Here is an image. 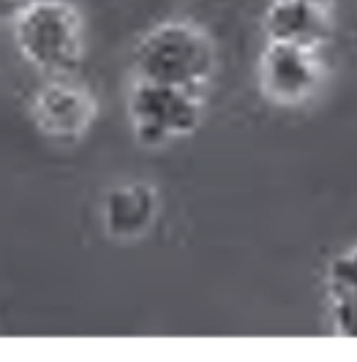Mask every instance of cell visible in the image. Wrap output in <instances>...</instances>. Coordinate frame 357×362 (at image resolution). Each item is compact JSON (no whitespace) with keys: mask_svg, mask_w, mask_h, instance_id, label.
Wrapping results in <instances>:
<instances>
[{"mask_svg":"<svg viewBox=\"0 0 357 362\" xmlns=\"http://www.w3.org/2000/svg\"><path fill=\"white\" fill-rule=\"evenodd\" d=\"M134 79L199 90L213 79L218 52L213 38L186 19L161 22L147 30L131 54Z\"/></svg>","mask_w":357,"mask_h":362,"instance_id":"1","label":"cell"},{"mask_svg":"<svg viewBox=\"0 0 357 362\" xmlns=\"http://www.w3.org/2000/svg\"><path fill=\"white\" fill-rule=\"evenodd\" d=\"M19 54L47 76H72L85 54V25L69 0H41L14 25Z\"/></svg>","mask_w":357,"mask_h":362,"instance_id":"2","label":"cell"},{"mask_svg":"<svg viewBox=\"0 0 357 362\" xmlns=\"http://www.w3.org/2000/svg\"><path fill=\"white\" fill-rule=\"evenodd\" d=\"M202 98L197 90L134 79L128 93V120L134 139L144 147H161L194 134L202 123Z\"/></svg>","mask_w":357,"mask_h":362,"instance_id":"3","label":"cell"},{"mask_svg":"<svg viewBox=\"0 0 357 362\" xmlns=\"http://www.w3.org/2000/svg\"><path fill=\"white\" fill-rule=\"evenodd\" d=\"M96 98L88 88L69 76H50L30 98L33 126L55 142H76L90 131L96 120Z\"/></svg>","mask_w":357,"mask_h":362,"instance_id":"4","label":"cell"},{"mask_svg":"<svg viewBox=\"0 0 357 362\" xmlns=\"http://www.w3.org/2000/svg\"><path fill=\"white\" fill-rule=\"evenodd\" d=\"M322 66L317 49L268 41L259 57V88L273 104L295 107L308 101L319 88Z\"/></svg>","mask_w":357,"mask_h":362,"instance_id":"5","label":"cell"},{"mask_svg":"<svg viewBox=\"0 0 357 362\" xmlns=\"http://www.w3.org/2000/svg\"><path fill=\"white\" fill-rule=\"evenodd\" d=\"M262 28L268 41L319 49L330 41V33H333L330 6L311 3V0H270Z\"/></svg>","mask_w":357,"mask_h":362,"instance_id":"6","label":"cell"},{"mask_svg":"<svg viewBox=\"0 0 357 362\" xmlns=\"http://www.w3.org/2000/svg\"><path fill=\"white\" fill-rule=\"evenodd\" d=\"M159 218V194L147 182L112 188L104 199V229L115 240H137Z\"/></svg>","mask_w":357,"mask_h":362,"instance_id":"7","label":"cell"},{"mask_svg":"<svg viewBox=\"0 0 357 362\" xmlns=\"http://www.w3.org/2000/svg\"><path fill=\"white\" fill-rule=\"evenodd\" d=\"M330 325L341 338H357V245L336 256L324 275Z\"/></svg>","mask_w":357,"mask_h":362,"instance_id":"8","label":"cell"},{"mask_svg":"<svg viewBox=\"0 0 357 362\" xmlns=\"http://www.w3.org/2000/svg\"><path fill=\"white\" fill-rule=\"evenodd\" d=\"M41 0H0V25H17Z\"/></svg>","mask_w":357,"mask_h":362,"instance_id":"9","label":"cell"},{"mask_svg":"<svg viewBox=\"0 0 357 362\" xmlns=\"http://www.w3.org/2000/svg\"><path fill=\"white\" fill-rule=\"evenodd\" d=\"M311 3H322V6H330L333 0H311Z\"/></svg>","mask_w":357,"mask_h":362,"instance_id":"10","label":"cell"}]
</instances>
